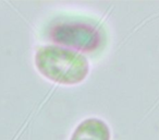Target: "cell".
Wrapping results in <instances>:
<instances>
[{"label": "cell", "instance_id": "obj_1", "mask_svg": "<svg viewBox=\"0 0 159 140\" xmlns=\"http://www.w3.org/2000/svg\"><path fill=\"white\" fill-rule=\"evenodd\" d=\"M35 65L44 77L62 84L82 82L89 70L84 55L60 45L40 47L36 51Z\"/></svg>", "mask_w": 159, "mask_h": 140}, {"label": "cell", "instance_id": "obj_2", "mask_svg": "<svg viewBox=\"0 0 159 140\" xmlns=\"http://www.w3.org/2000/svg\"><path fill=\"white\" fill-rule=\"evenodd\" d=\"M52 38L70 47L91 51L98 45L99 34L91 25L68 23L57 25L52 31Z\"/></svg>", "mask_w": 159, "mask_h": 140}, {"label": "cell", "instance_id": "obj_3", "mask_svg": "<svg viewBox=\"0 0 159 140\" xmlns=\"http://www.w3.org/2000/svg\"><path fill=\"white\" fill-rule=\"evenodd\" d=\"M70 140H110V129L99 118H87L80 123Z\"/></svg>", "mask_w": 159, "mask_h": 140}]
</instances>
